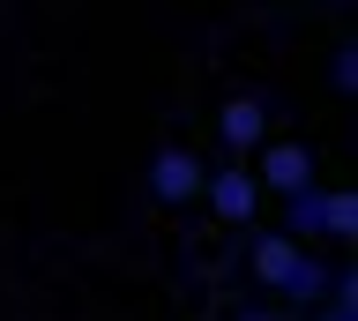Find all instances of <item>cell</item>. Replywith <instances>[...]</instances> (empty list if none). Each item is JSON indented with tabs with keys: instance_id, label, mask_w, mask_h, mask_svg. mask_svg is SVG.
<instances>
[{
	"instance_id": "1",
	"label": "cell",
	"mask_w": 358,
	"mask_h": 321,
	"mask_svg": "<svg viewBox=\"0 0 358 321\" xmlns=\"http://www.w3.org/2000/svg\"><path fill=\"white\" fill-rule=\"evenodd\" d=\"M201 202L217 209V224H254V217H262V180H254V164L246 157L217 164V172L201 180Z\"/></svg>"
},
{
	"instance_id": "2",
	"label": "cell",
	"mask_w": 358,
	"mask_h": 321,
	"mask_svg": "<svg viewBox=\"0 0 358 321\" xmlns=\"http://www.w3.org/2000/svg\"><path fill=\"white\" fill-rule=\"evenodd\" d=\"M254 180H262V194H299V187H313V142H262L254 150Z\"/></svg>"
},
{
	"instance_id": "3",
	"label": "cell",
	"mask_w": 358,
	"mask_h": 321,
	"mask_svg": "<svg viewBox=\"0 0 358 321\" xmlns=\"http://www.w3.org/2000/svg\"><path fill=\"white\" fill-rule=\"evenodd\" d=\"M201 180H209V164H201L194 150H179V142H164V150L150 157V194H157V202H172V209L194 202Z\"/></svg>"
},
{
	"instance_id": "4",
	"label": "cell",
	"mask_w": 358,
	"mask_h": 321,
	"mask_svg": "<svg viewBox=\"0 0 358 321\" xmlns=\"http://www.w3.org/2000/svg\"><path fill=\"white\" fill-rule=\"evenodd\" d=\"M217 142L231 150V157L262 150V142H268V105H262V97H231V105L217 113Z\"/></svg>"
},
{
	"instance_id": "5",
	"label": "cell",
	"mask_w": 358,
	"mask_h": 321,
	"mask_svg": "<svg viewBox=\"0 0 358 321\" xmlns=\"http://www.w3.org/2000/svg\"><path fill=\"white\" fill-rule=\"evenodd\" d=\"M299 254H306V239H291V231H254V284H262V292H284V276L299 269Z\"/></svg>"
},
{
	"instance_id": "6",
	"label": "cell",
	"mask_w": 358,
	"mask_h": 321,
	"mask_svg": "<svg viewBox=\"0 0 358 321\" xmlns=\"http://www.w3.org/2000/svg\"><path fill=\"white\" fill-rule=\"evenodd\" d=\"M284 231H291V239H329V187L284 194Z\"/></svg>"
},
{
	"instance_id": "7",
	"label": "cell",
	"mask_w": 358,
	"mask_h": 321,
	"mask_svg": "<svg viewBox=\"0 0 358 321\" xmlns=\"http://www.w3.org/2000/svg\"><path fill=\"white\" fill-rule=\"evenodd\" d=\"M329 262H321V254H299V269H291L284 276V292H276V299H284V306H306V314H313V306H321V299H329Z\"/></svg>"
},
{
	"instance_id": "8",
	"label": "cell",
	"mask_w": 358,
	"mask_h": 321,
	"mask_svg": "<svg viewBox=\"0 0 358 321\" xmlns=\"http://www.w3.org/2000/svg\"><path fill=\"white\" fill-rule=\"evenodd\" d=\"M351 231H358V194L329 187V239H351Z\"/></svg>"
},
{
	"instance_id": "9",
	"label": "cell",
	"mask_w": 358,
	"mask_h": 321,
	"mask_svg": "<svg viewBox=\"0 0 358 321\" xmlns=\"http://www.w3.org/2000/svg\"><path fill=\"white\" fill-rule=\"evenodd\" d=\"M329 83H336V90H351V83H358V52H351V45H336V60H329Z\"/></svg>"
},
{
	"instance_id": "10",
	"label": "cell",
	"mask_w": 358,
	"mask_h": 321,
	"mask_svg": "<svg viewBox=\"0 0 358 321\" xmlns=\"http://www.w3.org/2000/svg\"><path fill=\"white\" fill-rule=\"evenodd\" d=\"M231 321H291V314H284V306H268V299H254V306H239Z\"/></svg>"
}]
</instances>
